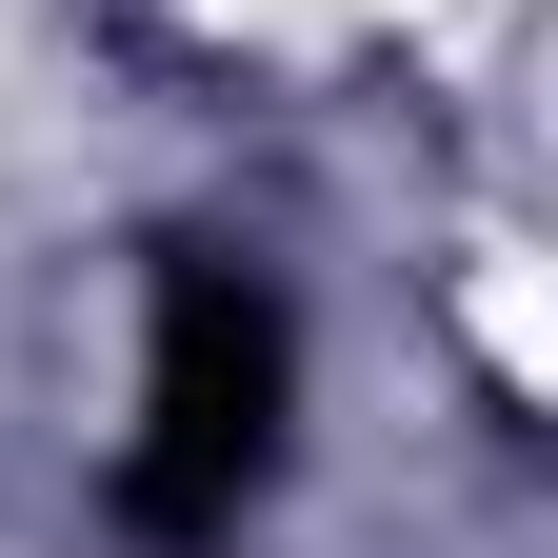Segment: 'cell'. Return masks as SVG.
<instances>
[{"label":"cell","instance_id":"6da1fadb","mask_svg":"<svg viewBox=\"0 0 558 558\" xmlns=\"http://www.w3.org/2000/svg\"><path fill=\"white\" fill-rule=\"evenodd\" d=\"M300 459V300L279 259H160V319H140V418L100 459V519L140 558H240V519Z\"/></svg>","mask_w":558,"mask_h":558}]
</instances>
